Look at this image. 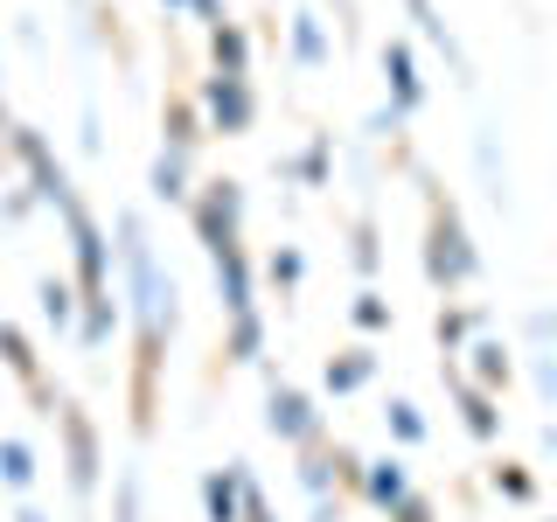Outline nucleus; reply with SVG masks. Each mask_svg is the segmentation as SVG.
I'll return each mask as SVG.
<instances>
[{"instance_id": "33", "label": "nucleus", "mask_w": 557, "mask_h": 522, "mask_svg": "<svg viewBox=\"0 0 557 522\" xmlns=\"http://www.w3.org/2000/svg\"><path fill=\"white\" fill-rule=\"evenodd\" d=\"M313 522H335V515H327V509H321V515H313Z\"/></svg>"}, {"instance_id": "6", "label": "nucleus", "mask_w": 557, "mask_h": 522, "mask_svg": "<svg viewBox=\"0 0 557 522\" xmlns=\"http://www.w3.org/2000/svg\"><path fill=\"white\" fill-rule=\"evenodd\" d=\"M14 153H22L28 174H35V196H49V202H63V196H70V174L49 161V147H42L35 133H14Z\"/></svg>"}, {"instance_id": "18", "label": "nucleus", "mask_w": 557, "mask_h": 522, "mask_svg": "<svg viewBox=\"0 0 557 522\" xmlns=\"http://www.w3.org/2000/svg\"><path fill=\"white\" fill-rule=\"evenodd\" d=\"M258 348H265L258 313H237V321H231V356H237V362H258Z\"/></svg>"}, {"instance_id": "27", "label": "nucleus", "mask_w": 557, "mask_h": 522, "mask_svg": "<svg viewBox=\"0 0 557 522\" xmlns=\"http://www.w3.org/2000/svg\"><path fill=\"white\" fill-rule=\"evenodd\" d=\"M237 522H272V509L251 495V487H244V501H237Z\"/></svg>"}, {"instance_id": "19", "label": "nucleus", "mask_w": 557, "mask_h": 522, "mask_svg": "<svg viewBox=\"0 0 557 522\" xmlns=\"http://www.w3.org/2000/svg\"><path fill=\"white\" fill-rule=\"evenodd\" d=\"M0 481H8V487H28V481H35V452H28L22 439L0 446Z\"/></svg>"}, {"instance_id": "25", "label": "nucleus", "mask_w": 557, "mask_h": 522, "mask_svg": "<svg viewBox=\"0 0 557 522\" xmlns=\"http://www.w3.org/2000/svg\"><path fill=\"white\" fill-rule=\"evenodd\" d=\"M356 327H391V307H383L376 293H362V300H356Z\"/></svg>"}, {"instance_id": "3", "label": "nucleus", "mask_w": 557, "mask_h": 522, "mask_svg": "<svg viewBox=\"0 0 557 522\" xmlns=\"http://www.w3.org/2000/svg\"><path fill=\"white\" fill-rule=\"evenodd\" d=\"M432 286H467L474 278V251H467V231L453 209H432V251H425Z\"/></svg>"}, {"instance_id": "14", "label": "nucleus", "mask_w": 557, "mask_h": 522, "mask_svg": "<svg viewBox=\"0 0 557 522\" xmlns=\"http://www.w3.org/2000/svg\"><path fill=\"white\" fill-rule=\"evenodd\" d=\"M182 182H188V153H174V147H168L161 161H153V196H161V202H182V196H188Z\"/></svg>"}, {"instance_id": "30", "label": "nucleus", "mask_w": 557, "mask_h": 522, "mask_svg": "<svg viewBox=\"0 0 557 522\" xmlns=\"http://www.w3.org/2000/svg\"><path fill=\"white\" fill-rule=\"evenodd\" d=\"M502 495H509V501H530V474H502Z\"/></svg>"}, {"instance_id": "26", "label": "nucleus", "mask_w": 557, "mask_h": 522, "mask_svg": "<svg viewBox=\"0 0 557 522\" xmlns=\"http://www.w3.org/2000/svg\"><path fill=\"white\" fill-rule=\"evenodd\" d=\"M119 522H139V481H119Z\"/></svg>"}, {"instance_id": "31", "label": "nucleus", "mask_w": 557, "mask_h": 522, "mask_svg": "<svg viewBox=\"0 0 557 522\" xmlns=\"http://www.w3.org/2000/svg\"><path fill=\"white\" fill-rule=\"evenodd\" d=\"M168 8H196V14H209V22H216V0H168Z\"/></svg>"}, {"instance_id": "24", "label": "nucleus", "mask_w": 557, "mask_h": 522, "mask_svg": "<svg viewBox=\"0 0 557 522\" xmlns=\"http://www.w3.org/2000/svg\"><path fill=\"white\" fill-rule=\"evenodd\" d=\"M0 356H8V362H14V370H22V376L35 370V356H28V341H22V335H14V327H0Z\"/></svg>"}, {"instance_id": "15", "label": "nucleus", "mask_w": 557, "mask_h": 522, "mask_svg": "<svg viewBox=\"0 0 557 522\" xmlns=\"http://www.w3.org/2000/svg\"><path fill=\"white\" fill-rule=\"evenodd\" d=\"M405 495H411V487H405V467H397V460H376L370 467V501H376V509H397Z\"/></svg>"}, {"instance_id": "7", "label": "nucleus", "mask_w": 557, "mask_h": 522, "mask_svg": "<svg viewBox=\"0 0 557 522\" xmlns=\"http://www.w3.org/2000/svg\"><path fill=\"white\" fill-rule=\"evenodd\" d=\"M265 425L278 432V439H313V405L300 390H272V405H265Z\"/></svg>"}, {"instance_id": "23", "label": "nucleus", "mask_w": 557, "mask_h": 522, "mask_svg": "<svg viewBox=\"0 0 557 522\" xmlns=\"http://www.w3.org/2000/svg\"><path fill=\"white\" fill-rule=\"evenodd\" d=\"M112 335V300H84V341Z\"/></svg>"}, {"instance_id": "11", "label": "nucleus", "mask_w": 557, "mask_h": 522, "mask_svg": "<svg viewBox=\"0 0 557 522\" xmlns=\"http://www.w3.org/2000/svg\"><path fill=\"white\" fill-rule=\"evenodd\" d=\"M209 57H216V77H244V63H251V42H244V28L216 22V28H209Z\"/></svg>"}, {"instance_id": "22", "label": "nucleus", "mask_w": 557, "mask_h": 522, "mask_svg": "<svg viewBox=\"0 0 557 522\" xmlns=\"http://www.w3.org/2000/svg\"><path fill=\"white\" fill-rule=\"evenodd\" d=\"M391 432H397L405 446H418V439H425V418H418V411L405 405V397H397V405H391Z\"/></svg>"}, {"instance_id": "10", "label": "nucleus", "mask_w": 557, "mask_h": 522, "mask_svg": "<svg viewBox=\"0 0 557 522\" xmlns=\"http://www.w3.org/2000/svg\"><path fill=\"white\" fill-rule=\"evenodd\" d=\"M383 77H391L397 119H405V112H418V98H425V91H418V63H411V49H405V42H391V49H383Z\"/></svg>"}, {"instance_id": "17", "label": "nucleus", "mask_w": 557, "mask_h": 522, "mask_svg": "<svg viewBox=\"0 0 557 522\" xmlns=\"http://www.w3.org/2000/svg\"><path fill=\"white\" fill-rule=\"evenodd\" d=\"M474 376H481V390L509 383V348H502V341H481V348H474Z\"/></svg>"}, {"instance_id": "20", "label": "nucleus", "mask_w": 557, "mask_h": 522, "mask_svg": "<svg viewBox=\"0 0 557 522\" xmlns=\"http://www.w3.org/2000/svg\"><path fill=\"white\" fill-rule=\"evenodd\" d=\"M370 383V356H342V362H327V390H362Z\"/></svg>"}, {"instance_id": "1", "label": "nucleus", "mask_w": 557, "mask_h": 522, "mask_svg": "<svg viewBox=\"0 0 557 522\" xmlns=\"http://www.w3.org/2000/svg\"><path fill=\"white\" fill-rule=\"evenodd\" d=\"M119 251H126V278H133L139 341H147V362H153L168 327H174V278H161V265H153V244H147V223L139 216H119Z\"/></svg>"}, {"instance_id": "5", "label": "nucleus", "mask_w": 557, "mask_h": 522, "mask_svg": "<svg viewBox=\"0 0 557 522\" xmlns=\"http://www.w3.org/2000/svg\"><path fill=\"white\" fill-rule=\"evenodd\" d=\"M202 104H209V119H216V133H244V126H251V91H244V77H209Z\"/></svg>"}, {"instance_id": "21", "label": "nucleus", "mask_w": 557, "mask_h": 522, "mask_svg": "<svg viewBox=\"0 0 557 522\" xmlns=\"http://www.w3.org/2000/svg\"><path fill=\"white\" fill-rule=\"evenodd\" d=\"M42 313H49V327H70V313H77V293H70L63 278H42Z\"/></svg>"}, {"instance_id": "8", "label": "nucleus", "mask_w": 557, "mask_h": 522, "mask_svg": "<svg viewBox=\"0 0 557 522\" xmlns=\"http://www.w3.org/2000/svg\"><path fill=\"white\" fill-rule=\"evenodd\" d=\"M63 432H70V481H77V495H91V481H98V439H91V425H84L77 411H63Z\"/></svg>"}, {"instance_id": "13", "label": "nucleus", "mask_w": 557, "mask_h": 522, "mask_svg": "<svg viewBox=\"0 0 557 522\" xmlns=\"http://www.w3.org/2000/svg\"><path fill=\"white\" fill-rule=\"evenodd\" d=\"M460 411H467V432H474V439H495V397L487 390H474V383H460Z\"/></svg>"}, {"instance_id": "2", "label": "nucleus", "mask_w": 557, "mask_h": 522, "mask_svg": "<svg viewBox=\"0 0 557 522\" xmlns=\"http://www.w3.org/2000/svg\"><path fill=\"white\" fill-rule=\"evenodd\" d=\"M63 223H70V244H77V272H84V300H104V286H112V258H104V237L91 223V209L77 196H63Z\"/></svg>"}, {"instance_id": "32", "label": "nucleus", "mask_w": 557, "mask_h": 522, "mask_svg": "<svg viewBox=\"0 0 557 522\" xmlns=\"http://www.w3.org/2000/svg\"><path fill=\"white\" fill-rule=\"evenodd\" d=\"M14 522H42V515H35V509H22V515H14Z\"/></svg>"}, {"instance_id": "16", "label": "nucleus", "mask_w": 557, "mask_h": 522, "mask_svg": "<svg viewBox=\"0 0 557 522\" xmlns=\"http://www.w3.org/2000/svg\"><path fill=\"white\" fill-rule=\"evenodd\" d=\"M293 57H300L307 70L327 63V35H321V22H313V14H293Z\"/></svg>"}, {"instance_id": "12", "label": "nucleus", "mask_w": 557, "mask_h": 522, "mask_svg": "<svg viewBox=\"0 0 557 522\" xmlns=\"http://www.w3.org/2000/svg\"><path fill=\"white\" fill-rule=\"evenodd\" d=\"M237 501H244V474H209V481H202L209 522H237Z\"/></svg>"}, {"instance_id": "4", "label": "nucleus", "mask_w": 557, "mask_h": 522, "mask_svg": "<svg viewBox=\"0 0 557 522\" xmlns=\"http://www.w3.org/2000/svg\"><path fill=\"white\" fill-rule=\"evenodd\" d=\"M237 182H216V188H209V196L196 202V231H202V244H209V258H216V251H244V244H237Z\"/></svg>"}, {"instance_id": "29", "label": "nucleus", "mask_w": 557, "mask_h": 522, "mask_svg": "<svg viewBox=\"0 0 557 522\" xmlns=\"http://www.w3.org/2000/svg\"><path fill=\"white\" fill-rule=\"evenodd\" d=\"M272 278H286V286H293V278H300V258H293V251H278V258H272Z\"/></svg>"}, {"instance_id": "9", "label": "nucleus", "mask_w": 557, "mask_h": 522, "mask_svg": "<svg viewBox=\"0 0 557 522\" xmlns=\"http://www.w3.org/2000/svg\"><path fill=\"white\" fill-rule=\"evenodd\" d=\"M216 293H223V313H251V265H244V251H216Z\"/></svg>"}, {"instance_id": "28", "label": "nucleus", "mask_w": 557, "mask_h": 522, "mask_svg": "<svg viewBox=\"0 0 557 522\" xmlns=\"http://www.w3.org/2000/svg\"><path fill=\"white\" fill-rule=\"evenodd\" d=\"M391 515H397V522H432V509H425V501H418V495H405V501H397Z\"/></svg>"}]
</instances>
